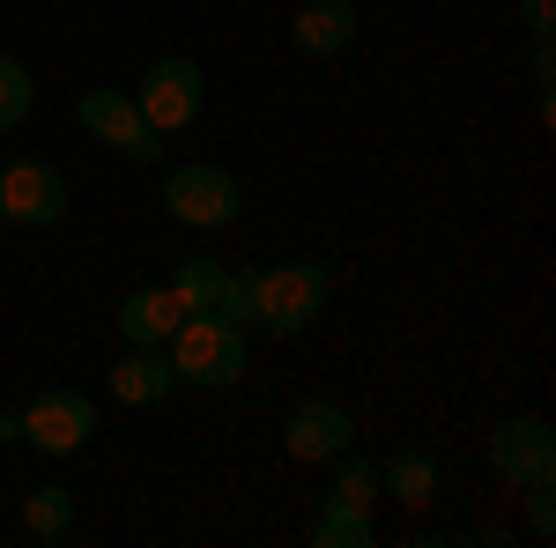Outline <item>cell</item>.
<instances>
[{
  "label": "cell",
  "mask_w": 556,
  "mask_h": 548,
  "mask_svg": "<svg viewBox=\"0 0 556 548\" xmlns=\"http://www.w3.org/2000/svg\"><path fill=\"white\" fill-rule=\"evenodd\" d=\"M215 319H223V327H238V334H253V267H245V275H223Z\"/></svg>",
  "instance_id": "19"
},
{
  "label": "cell",
  "mask_w": 556,
  "mask_h": 548,
  "mask_svg": "<svg viewBox=\"0 0 556 548\" xmlns=\"http://www.w3.org/2000/svg\"><path fill=\"white\" fill-rule=\"evenodd\" d=\"M519 23H527V38L556 30V0H519Z\"/></svg>",
  "instance_id": "22"
},
{
  "label": "cell",
  "mask_w": 556,
  "mask_h": 548,
  "mask_svg": "<svg viewBox=\"0 0 556 548\" xmlns=\"http://www.w3.org/2000/svg\"><path fill=\"white\" fill-rule=\"evenodd\" d=\"M89 430H97V408H89V393H75V385H52V393H38V400L23 408V445H38L52 460L83 453Z\"/></svg>",
  "instance_id": "6"
},
{
  "label": "cell",
  "mask_w": 556,
  "mask_h": 548,
  "mask_svg": "<svg viewBox=\"0 0 556 548\" xmlns=\"http://www.w3.org/2000/svg\"><path fill=\"white\" fill-rule=\"evenodd\" d=\"M549 75H556V44H549V30H542V38L527 44V82L549 89Z\"/></svg>",
  "instance_id": "21"
},
{
  "label": "cell",
  "mask_w": 556,
  "mask_h": 548,
  "mask_svg": "<svg viewBox=\"0 0 556 548\" xmlns=\"http://www.w3.org/2000/svg\"><path fill=\"white\" fill-rule=\"evenodd\" d=\"M178 379H172V356L164 348H127L119 364H112V400L119 408H156V400H172Z\"/></svg>",
  "instance_id": "11"
},
{
  "label": "cell",
  "mask_w": 556,
  "mask_h": 548,
  "mask_svg": "<svg viewBox=\"0 0 556 548\" xmlns=\"http://www.w3.org/2000/svg\"><path fill=\"white\" fill-rule=\"evenodd\" d=\"M0 230H8V215H0Z\"/></svg>",
  "instance_id": "24"
},
{
  "label": "cell",
  "mask_w": 556,
  "mask_h": 548,
  "mask_svg": "<svg viewBox=\"0 0 556 548\" xmlns=\"http://www.w3.org/2000/svg\"><path fill=\"white\" fill-rule=\"evenodd\" d=\"M178 296L156 282V290H134V296H119V334L134 341V348H164V341L178 334Z\"/></svg>",
  "instance_id": "12"
},
{
  "label": "cell",
  "mask_w": 556,
  "mask_h": 548,
  "mask_svg": "<svg viewBox=\"0 0 556 548\" xmlns=\"http://www.w3.org/2000/svg\"><path fill=\"white\" fill-rule=\"evenodd\" d=\"M327 467H334V497H342V505H364V511L379 505V467L356 460V445H349L342 460H327Z\"/></svg>",
  "instance_id": "18"
},
{
  "label": "cell",
  "mask_w": 556,
  "mask_h": 548,
  "mask_svg": "<svg viewBox=\"0 0 556 548\" xmlns=\"http://www.w3.org/2000/svg\"><path fill=\"white\" fill-rule=\"evenodd\" d=\"M0 215L8 222H23V230H45V222H60L67 215V178L38 156H23V164H0Z\"/></svg>",
  "instance_id": "8"
},
{
  "label": "cell",
  "mask_w": 556,
  "mask_h": 548,
  "mask_svg": "<svg viewBox=\"0 0 556 548\" xmlns=\"http://www.w3.org/2000/svg\"><path fill=\"white\" fill-rule=\"evenodd\" d=\"M164 208H172V222H186V230H230V222L245 215V193H238V178L223 164H178L172 178H164Z\"/></svg>",
  "instance_id": "4"
},
{
  "label": "cell",
  "mask_w": 556,
  "mask_h": 548,
  "mask_svg": "<svg viewBox=\"0 0 556 548\" xmlns=\"http://www.w3.org/2000/svg\"><path fill=\"white\" fill-rule=\"evenodd\" d=\"M134 104H141V119L156 133H186L201 119V104H208V75H201V60H186V52H164V60H149V75L134 89Z\"/></svg>",
  "instance_id": "3"
},
{
  "label": "cell",
  "mask_w": 556,
  "mask_h": 548,
  "mask_svg": "<svg viewBox=\"0 0 556 548\" xmlns=\"http://www.w3.org/2000/svg\"><path fill=\"white\" fill-rule=\"evenodd\" d=\"M75 119H83L104 149H119L127 164H156V127L141 119V104H134L127 89H83V104H75Z\"/></svg>",
  "instance_id": "5"
},
{
  "label": "cell",
  "mask_w": 556,
  "mask_h": 548,
  "mask_svg": "<svg viewBox=\"0 0 556 548\" xmlns=\"http://www.w3.org/2000/svg\"><path fill=\"white\" fill-rule=\"evenodd\" d=\"M349 445H356V422H349V408H334L327 393H312V400H298V408L282 416V453L304 460V467L342 460Z\"/></svg>",
  "instance_id": "7"
},
{
  "label": "cell",
  "mask_w": 556,
  "mask_h": 548,
  "mask_svg": "<svg viewBox=\"0 0 556 548\" xmlns=\"http://www.w3.org/2000/svg\"><path fill=\"white\" fill-rule=\"evenodd\" d=\"M30 104H38V82H30V67L0 52V133L23 127V119H30Z\"/></svg>",
  "instance_id": "17"
},
{
  "label": "cell",
  "mask_w": 556,
  "mask_h": 548,
  "mask_svg": "<svg viewBox=\"0 0 556 548\" xmlns=\"http://www.w3.org/2000/svg\"><path fill=\"white\" fill-rule=\"evenodd\" d=\"M379 489L393 497V505L424 511L430 497H438V460H430V453H393V460L379 467Z\"/></svg>",
  "instance_id": "14"
},
{
  "label": "cell",
  "mask_w": 556,
  "mask_h": 548,
  "mask_svg": "<svg viewBox=\"0 0 556 548\" xmlns=\"http://www.w3.org/2000/svg\"><path fill=\"white\" fill-rule=\"evenodd\" d=\"M519 489H527V526H534V541H549L556 534V482L534 474V482H519Z\"/></svg>",
  "instance_id": "20"
},
{
  "label": "cell",
  "mask_w": 556,
  "mask_h": 548,
  "mask_svg": "<svg viewBox=\"0 0 556 548\" xmlns=\"http://www.w3.org/2000/svg\"><path fill=\"white\" fill-rule=\"evenodd\" d=\"M312 541H319V548H371V541H379V526H371V511H364V505L327 497L319 519H312Z\"/></svg>",
  "instance_id": "15"
},
{
  "label": "cell",
  "mask_w": 556,
  "mask_h": 548,
  "mask_svg": "<svg viewBox=\"0 0 556 548\" xmlns=\"http://www.w3.org/2000/svg\"><path fill=\"white\" fill-rule=\"evenodd\" d=\"M290 44H298L304 60H334L356 44V0H304L298 15H290Z\"/></svg>",
  "instance_id": "10"
},
{
  "label": "cell",
  "mask_w": 556,
  "mask_h": 548,
  "mask_svg": "<svg viewBox=\"0 0 556 548\" xmlns=\"http://www.w3.org/2000/svg\"><path fill=\"white\" fill-rule=\"evenodd\" d=\"M23 526H30V541H67L75 534V497L67 489H30V505H23Z\"/></svg>",
  "instance_id": "16"
},
{
  "label": "cell",
  "mask_w": 556,
  "mask_h": 548,
  "mask_svg": "<svg viewBox=\"0 0 556 548\" xmlns=\"http://www.w3.org/2000/svg\"><path fill=\"white\" fill-rule=\"evenodd\" d=\"M223 259H208V253H178L172 259V282L164 290L178 296V311H215V296H223Z\"/></svg>",
  "instance_id": "13"
},
{
  "label": "cell",
  "mask_w": 556,
  "mask_h": 548,
  "mask_svg": "<svg viewBox=\"0 0 556 548\" xmlns=\"http://www.w3.org/2000/svg\"><path fill=\"white\" fill-rule=\"evenodd\" d=\"M164 356H172V379L178 385H201V393L245 379V334H238V327H223L215 311H186V319H178V334L164 341Z\"/></svg>",
  "instance_id": "2"
},
{
  "label": "cell",
  "mask_w": 556,
  "mask_h": 548,
  "mask_svg": "<svg viewBox=\"0 0 556 548\" xmlns=\"http://www.w3.org/2000/svg\"><path fill=\"white\" fill-rule=\"evenodd\" d=\"M490 474L497 482H534V474H556V430L542 416H505L490 430Z\"/></svg>",
  "instance_id": "9"
},
{
  "label": "cell",
  "mask_w": 556,
  "mask_h": 548,
  "mask_svg": "<svg viewBox=\"0 0 556 548\" xmlns=\"http://www.w3.org/2000/svg\"><path fill=\"white\" fill-rule=\"evenodd\" d=\"M0 445H23V408H0Z\"/></svg>",
  "instance_id": "23"
},
{
  "label": "cell",
  "mask_w": 556,
  "mask_h": 548,
  "mask_svg": "<svg viewBox=\"0 0 556 548\" xmlns=\"http://www.w3.org/2000/svg\"><path fill=\"white\" fill-rule=\"evenodd\" d=\"M334 296V275L319 259H282V267H253V334L290 341L304 334Z\"/></svg>",
  "instance_id": "1"
}]
</instances>
